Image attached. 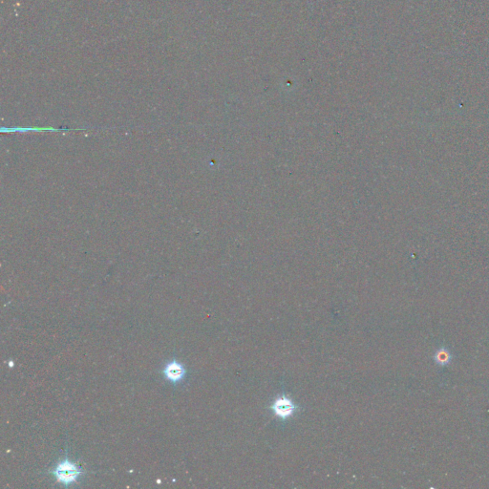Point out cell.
Wrapping results in <instances>:
<instances>
[{
  "label": "cell",
  "instance_id": "obj_2",
  "mask_svg": "<svg viewBox=\"0 0 489 489\" xmlns=\"http://www.w3.org/2000/svg\"><path fill=\"white\" fill-rule=\"evenodd\" d=\"M271 409L277 418L287 419L292 418L297 413L298 407L290 398L280 396L273 401Z\"/></svg>",
  "mask_w": 489,
  "mask_h": 489
},
{
  "label": "cell",
  "instance_id": "obj_1",
  "mask_svg": "<svg viewBox=\"0 0 489 489\" xmlns=\"http://www.w3.org/2000/svg\"><path fill=\"white\" fill-rule=\"evenodd\" d=\"M82 474V469L68 458L58 462L53 470L56 481L62 485L70 486L74 484Z\"/></svg>",
  "mask_w": 489,
  "mask_h": 489
},
{
  "label": "cell",
  "instance_id": "obj_3",
  "mask_svg": "<svg viewBox=\"0 0 489 489\" xmlns=\"http://www.w3.org/2000/svg\"><path fill=\"white\" fill-rule=\"evenodd\" d=\"M163 376L167 381L177 383L184 380L186 376V369L182 363L177 360L168 362L163 370Z\"/></svg>",
  "mask_w": 489,
  "mask_h": 489
},
{
  "label": "cell",
  "instance_id": "obj_4",
  "mask_svg": "<svg viewBox=\"0 0 489 489\" xmlns=\"http://www.w3.org/2000/svg\"><path fill=\"white\" fill-rule=\"evenodd\" d=\"M451 357H452L451 353L445 348H441V349L437 350L434 355L436 363L439 366L447 365L450 362Z\"/></svg>",
  "mask_w": 489,
  "mask_h": 489
}]
</instances>
